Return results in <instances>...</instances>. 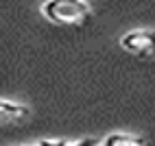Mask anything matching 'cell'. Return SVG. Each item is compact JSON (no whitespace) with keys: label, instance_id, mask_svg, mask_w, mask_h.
Wrapping results in <instances>:
<instances>
[{"label":"cell","instance_id":"cell-1","mask_svg":"<svg viewBox=\"0 0 155 146\" xmlns=\"http://www.w3.org/2000/svg\"><path fill=\"white\" fill-rule=\"evenodd\" d=\"M42 13L53 24H77L87 18L90 5L85 0H46Z\"/></svg>","mask_w":155,"mask_h":146},{"label":"cell","instance_id":"cell-2","mask_svg":"<svg viewBox=\"0 0 155 146\" xmlns=\"http://www.w3.org/2000/svg\"><path fill=\"white\" fill-rule=\"evenodd\" d=\"M120 46L136 57H144V59L155 57V31L151 28L129 31L120 37Z\"/></svg>","mask_w":155,"mask_h":146},{"label":"cell","instance_id":"cell-3","mask_svg":"<svg viewBox=\"0 0 155 146\" xmlns=\"http://www.w3.org/2000/svg\"><path fill=\"white\" fill-rule=\"evenodd\" d=\"M24 118H28V107L26 105L0 98V124L2 122H18V120H24Z\"/></svg>","mask_w":155,"mask_h":146},{"label":"cell","instance_id":"cell-4","mask_svg":"<svg viewBox=\"0 0 155 146\" xmlns=\"http://www.w3.org/2000/svg\"><path fill=\"white\" fill-rule=\"evenodd\" d=\"M101 144L103 146H144V140L136 138V135H129V133H111Z\"/></svg>","mask_w":155,"mask_h":146},{"label":"cell","instance_id":"cell-5","mask_svg":"<svg viewBox=\"0 0 155 146\" xmlns=\"http://www.w3.org/2000/svg\"><path fill=\"white\" fill-rule=\"evenodd\" d=\"M39 146H103L98 140H81V142H64V140H42Z\"/></svg>","mask_w":155,"mask_h":146},{"label":"cell","instance_id":"cell-6","mask_svg":"<svg viewBox=\"0 0 155 146\" xmlns=\"http://www.w3.org/2000/svg\"><path fill=\"white\" fill-rule=\"evenodd\" d=\"M37 146H39V144H37Z\"/></svg>","mask_w":155,"mask_h":146}]
</instances>
